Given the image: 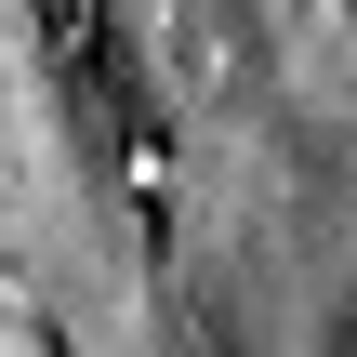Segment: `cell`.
Here are the masks:
<instances>
[{
	"label": "cell",
	"mask_w": 357,
	"mask_h": 357,
	"mask_svg": "<svg viewBox=\"0 0 357 357\" xmlns=\"http://www.w3.org/2000/svg\"><path fill=\"white\" fill-rule=\"evenodd\" d=\"M344 13H357V0H344Z\"/></svg>",
	"instance_id": "3957f363"
},
{
	"label": "cell",
	"mask_w": 357,
	"mask_h": 357,
	"mask_svg": "<svg viewBox=\"0 0 357 357\" xmlns=\"http://www.w3.org/2000/svg\"><path fill=\"white\" fill-rule=\"evenodd\" d=\"M26 40H40V79H53V119L79 146V172L119 199V225L159 252L172 238V106L119 26V0H26Z\"/></svg>",
	"instance_id": "6da1fadb"
},
{
	"label": "cell",
	"mask_w": 357,
	"mask_h": 357,
	"mask_svg": "<svg viewBox=\"0 0 357 357\" xmlns=\"http://www.w3.org/2000/svg\"><path fill=\"white\" fill-rule=\"evenodd\" d=\"M26 344H40V357H79V344H66V331H53V318H26Z\"/></svg>",
	"instance_id": "7a4b0ae2"
}]
</instances>
